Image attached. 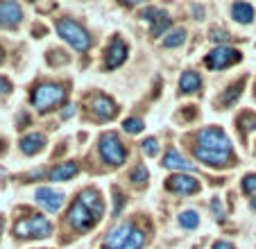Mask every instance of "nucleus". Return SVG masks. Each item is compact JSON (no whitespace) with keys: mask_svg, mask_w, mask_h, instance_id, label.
Wrapping results in <instances>:
<instances>
[{"mask_svg":"<svg viewBox=\"0 0 256 249\" xmlns=\"http://www.w3.org/2000/svg\"><path fill=\"white\" fill-rule=\"evenodd\" d=\"M66 100V88L59 84H41L32 93V106L39 114H48Z\"/></svg>","mask_w":256,"mask_h":249,"instance_id":"obj_1","label":"nucleus"},{"mask_svg":"<svg viewBox=\"0 0 256 249\" xmlns=\"http://www.w3.org/2000/svg\"><path fill=\"white\" fill-rule=\"evenodd\" d=\"M57 34L68 46H72V50H78V52H86V50L91 48V36H88V32L80 23H75V20H70V18L59 20Z\"/></svg>","mask_w":256,"mask_h":249,"instance_id":"obj_2","label":"nucleus"},{"mask_svg":"<svg viewBox=\"0 0 256 249\" xmlns=\"http://www.w3.org/2000/svg\"><path fill=\"white\" fill-rule=\"evenodd\" d=\"M98 150H100L102 161H104L106 166H114V168L122 166V163H125V158H127V150H125V145L120 143L118 134H114V132H106V134H102V136H100Z\"/></svg>","mask_w":256,"mask_h":249,"instance_id":"obj_3","label":"nucleus"},{"mask_svg":"<svg viewBox=\"0 0 256 249\" xmlns=\"http://www.w3.org/2000/svg\"><path fill=\"white\" fill-rule=\"evenodd\" d=\"M14 234L18 238H48L52 234V224L44 216H32V218H25V220L16 222Z\"/></svg>","mask_w":256,"mask_h":249,"instance_id":"obj_4","label":"nucleus"},{"mask_svg":"<svg viewBox=\"0 0 256 249\" xmlns=\"http://www.w3.org/2000/svg\"><path fill=\"white\" fill-rule=\"evenodd\" d=\"M198 145L204 150H211V152H222V154H232V140L224 134L222 130L218 127H206V130L200 132Z\"/></svg>","mask_w":256,"mask_h":249,"instance_id":"obj_5","label":"nucleus"},{"mask_svg":"<svg viewBox=\"0 0 256 249\" xmlns=\"http://www.w3.org/2000/svg\"><path fill=\"white\" fill-rule=\"evenodd\" d=\"M236 62H240V52L234 48H227V46H218L216 50H211L206 54V66L211 70H224Z\"/></svg>","mask_w":256,"mask_h":249,"instance_id":"obj_6","label":"nucleus"},{"mask_svg":"<svg viewBox=\"0 0 256 249\" xmlns=\"http://www.w3.org/2000/svg\"><path fill=\"white\" fill-rule=\"evenodd\" d=\"M98 220H100V218H98L91 208H86V206H84L80 200L75 202V204L70 206V211H68V222H70L72 229H78V231L91 229Z\"/></svg>","mask_w":256,"mask_h":249,"instance_id":"obj_7","label":"nucleus"},{"mask_svg":"<svg viewBox=\"0 0 256 249\" xmlns=\"http://www.w3.org/2000/svg\"><path fill=\"white\" fill-rule=\"evenodd\" d=\"M166 188L177 192V195H193V192L200 190V182L195 177H190V174L177 172V174H172V177H168Z\"/></svg>","mask_w":256,"mask_h":249,"instance_id":"obj_8","label":"nucleus"},{"mask_svg":"<svg viewBox=\"0 0 256 249\" xmlns=\"http://www.w3.org/2000/svg\"><path fill=\"white\" fill-rule=\"evenodd\" d=\"M34 200H36L39 206H44L48 213H57L64 206V202H66V195L59 190H52V188H39L36 195H34Z\"/></svg>","mask_w":256,"mask_h":249,"instance_id":"obj_9","label":"nucleus"},{"mask_svg":"<svg viewBox=\"0 0 256 249\" xmlns=\"http://www.w3.org/2000/svg\"><path fill=\"white\" fill-rule=\"evenodd\" d=\"M195 158L202 163H206V166H211V168H227V166H232V154H222V152H211V150H204V148H195Z\"/></svg>","mask_w":256,"mask_h":249,"instance_id":"obj_10","label":"nucleus"},{"mask_svg":"<svg viewBox=\"0 0 256 249\" xmlns=\"http://www.w3.org/2000/svg\"><path fill=\"white\" fill-rule=\"evenodd\" d=\"M91 111H93V116H96L98 120H112V118H116V114H118L114 100H109L106 96H96L93 98L91 100Z\"/></svg>","mask_w":256,"mask_h":249,"instance_id":"obj_11","label":"nucleus"},{"mask_svg":"<svg viewBox=\"0 0 256 249\" xmlns=\"http://www.w3.org/2000/svg\"><path fill=\"white\" fill-rule=\"evenodd\" d=\"M23 20V10L16 2H0V25L2 28H16Z\"/></svg>","mask_w":256,"mask_h":249,"instance_id":"obj_12","label":"nucleus"},{"mask_svg":"<svg viewBox=\"0 0 256 249\" xmlns=\"http://www.w3.org/2000/svg\"><path fill=\"white\" fill-rule=\"evenodd\" d=\"M132 231H134V226H132L130 222L114 226V229L109 231V236H106V240H104V247L106 249H120L122 244H125V240L132 236Z\"/></svg>","mask_w":256,"mask_h":249,"instance_id":"obj_13","label":"nucleus"},{"mask_svg":"<svg viewBox=\"0 0 256 249\" xmlns=\"http://www.w3.org/2000/svg\"><path fill=\"white\" fill-rule=\"evenodd\" d=\"M127 59V46L122 38H114L109 50H106V68H118L120 64H125Z\"/></svg>","mask_w":256,"mask_h":249,"instance_id":"obj_14","label":"nucleus"},{"mask_svg":"<svg viewBox=\"0 0 256 249\" xmlns=\"http://www.w3.org/2000/svg\"><path fill=\"white\" fill-rule=\"evenodd\" d=\"M164 168L168 170H177V172H190V170H195L193 163H188L182 154L177 152V150H168L164 156Z\"/></svg>","mask_w":256,"mask_h":249,"instance_id":"obj_15","label":"nucleus"},{"mask_svg":"<svg viewBox=\"0 0 256 249\" xmlns=\"http://www.w3.org/2000/svg\"><path fill=\"white\" fill-rule=\"evenodd\" d=\"M80 202H82L86 208H91L93 213H96L98 218H102V211H104V204H102V200H100V195H98L96 190H91V188H86V190H82L80 192V197H78Z\"/></svg>","mask_w":256,"mask_h":249,"instance_id":"obj_16","label":"nucleus"},{"mask_svg":"<svg viewBox=\"0 0 256 249\" xmlns=\"http://www.w3.org/2000/svg\"><path fill=\"white\" fill-rule=\"evenodd\" d=\"M200 86H202V77L195 70H186L184 75H182V80H179V91L186 93V96L200 91Z\"/></svg>","mask_w":256,"mask_h":249,"instance_id":"obj_17","label":"nucleus"},{"mask_svg":"<svg viewBox=\"0 0 256 249\" xmlns=\"http://www.w3.org/2000/svg\"><path fill=\"white\" fill-rule=\"evenodd\" d=\"M232 16H234V20H238L240 25H247L254 20L256 12L250 2H236V5H232Z\"/></svg>","mask_w":256,"mask_h":249,"instance_id":"obj_18","label":"nucleus"},{"mask_svg":"<svg viewBox=\"0 0 256 249\" xmlns=\"http://www.w3.org/2000/svg\"><path fill=\"white\" fill-rule=\"evenodd\" d=\"M78 172H80V166L75 161L62 163V166H57V168L50 172V179H52V182H66V179H72Z\"/></svg>","mask_w":256,"mask_h":249,"instance_id":"obj_19","label":"nucleus"},{"mask_svg":"<svg viewBox=\"0 0 256 249\" xmlns=\"http://www.w3.org/2000/svg\"><path fill=\"white\" fill-rule=\"evenodd\" d=\"M44 145H46L44 134H30L20 140V150H23V154H36L39 150H44Z\"/></svg>","mask_w":256,"mask_h":249,"instance_id":"obj_20","label":"nucleus"},{"mask_svg":"<svg viewBox=\"0 0 256 249\" xmlns=\"http://www.w3.org/2000/svg\"><path fill=\"white\" fill-rule=\"evenodd\" d=\"M242 86H245V80H240L238 84H234V86H229L227 91L220 96V104L222 106H232L234 102L240 98V93H242Z\"/></svg>","mask_w":256,"mask_h":249,"instance_id":"obj_21","label":"nucleus"},{"mask_svg":"<svg viewBox=\"0 0 256 249\" xmlns=\"http://www.w3.org/2000/svg\"><path fill=\"white\" fill-rule=\"evenodd\" d=\"M186 41V30H172L170 34H166V38H164V46L166 48H179V46Z\"/></svg>","mask_w":256,"mask_h":249,"instance_id":"obj_22","label":"nucleus"},{"mask_svg":"<svg viewBox=\"0 0 256 249\" xmlns=\"http://www.w3.org/2000/svg\"><path fill=\"white\" fill-rule=\"evenodd\" d=\"M179 224L184 229H195L200 224V216L195 211H182L179 213Z\"/></svg>","mask_w":256,"mask_h":249,"instance_id":"obj_23","label":"nucleus"},{"mask_svg":"<svg viewBox=\"0 0 256 249\" xmlns=\"http://www.w3.org/2000/svg\"><path fill=\"white\" fill-rule=\"evenodd\" d=\"M145 244V234L143 231H132V236L125 240V244H122L120 249H140Z\"/></svg>","mask_w":256,"mask_h":249,"instance_id":"obj_24","label":"nucleus"},{"mask_svg":"<svg viewBox=\"0 0 256 249\" xmlns=\"http://www.w3.org/2000/svg\"><path fill=\"white\" fill-rule=\"evenodd\" d=\"M168 28H170V18H168V14H164V12H161L159 18L152 23V30H150V32H152V36H161V34H164Z\"/></svg>","mask_w":256,"mask_h":249,"instance_id":"obj_25","label":"nucleus"},{"mask_svg":"<svg viewBox=\"0 0 256 249\" xmlns=\"http://www.w3.org/2000/svg\"><path fill=\"white\" fill-rule=\"evenodd\" d=\"M143 120L140 118H127L125 122H122V130L125 132H130V134H140V132H143Z\"/></svg>","mask_w":256,"mask_h":249,"instance_id":"obj_26","label":"nucleus"},{"mask_svg":"<svg viewBox=\"0 0 256 249\" xmlns=\"http://www.w3.org/2000/svg\"><path fill=\"white\" fill-rule=\"evenodd\" d=\"M140 148H143V152L148 154V156H156V154H159V140L156 138H145L143 143H140Z\"/></svg>","mask_w":256,"mask_h":249,"instance_id":"obj_27","label":"nucleus"},{"mask_svg":"<svg viewBox=\"0 0 256 249\" xmlns=\"http://www.w3.org/2000/svg\"><path fill=\"white\" fill-rule=\"evenodd\" d=\"M145 179H148V168H145V166H136V168L132 170V182L138 186V184H143Z\"/></svg>","mask_w":256,"mask_h":249,"instance_id":"obj_28","label":"nucleus"},{"mask_svg":"<svg viewBox=\"0 0 256 249\" xmlns=\"http://www.w3.org/2000/svg\"><path fill=\"white\" fill-rule=\"evenodd\" d=\"M208 38H211L213 44H218V41H227L229 32H227V30H222V28H213L211 32H208Z\"/></svg>","mask_w":256,"mask_h":249,"instance_id":"obj_29","label":"nucleus"},{"mask_svg":"<svg viewBox=\"0 0 256 249\" xmlns=\"http://www.w3.org/2000/svg\"><path fill=\"white\" fill-rule=\"evenodd\" d=\"M240 127H242V132H250V130H256V116H252V114H245L240 118Z\"/></svg>","mask_w":256,"mask_h":249,"instance_id":"obj_30","label":"nucleus"},{"mask_svg":"<svg viewBox=\"0 0 256 249\" xmlns=\"http://www.w3.org/2000/svg\"><path fill=\"white\" fill-rule=\"evenodd\" d=\"M242 190L250 192V195H254L256 192V174H247V177L242 179Z\"/></svg>","mask_w":256,"mask_h":249,"instance_id":"obj_31","label":"nucleus"},{"mask_svg":"<svg viewBox=\"0 0 256 249\" xmlns=\"http://www.w3.org/2000/svg\"><path fill=\"white\" fill-rule=\"evenodd\" d=\"M159 14H161L159 10H154V7H148V10L143 12V20H148V23H154V20L159 18Z\"/></svg>","mask_w":256,"mask_h":249,"instance_id":"obj_32","label":"nucleus"},{"mask_svg":"<svg viewBox=\"0 0 256 249\" xmlns=\"http://www.w3.org/2000/svg\"><path fill=\"white\" fill-rule=\"evenodd\" d=\"M211 208H213V213H216V216H218V220H224V208H222V202L218 200V197L211 202Z\"/></svg>","mask_w":256,"mask_h":249,"instance_id":"obj_33","label":"nucleus"},{"mask_svg":"<svg viewBox=\"0 0 256 249\" xmlns=\"http://www.w3.org/2000/svg\"><path fill=\"white\" fill-rule=\"evenodd\" d=\"M52 52L57 54V57H52V54H50V57H48V59H50V64H54V62H57V64H66V62H68V57L62 52V50H52Z\"/></svg>","mask_w":256,"mask_h":249,"instance_id":"obj_34","label":"nucleus"},{"mask_svg":"<svg viewBox=\"0 0 256 249\" xmlns=\"http://www.w3.org/2000/svg\"><path fill=\"white\" fill-rule=\"evenodd\" d=\"M10 91H12L10 80H5V77H0V96H7Z\"/></svg>","mask_w":256,"mask_h":249,"instance_id":"obj_35","label":"nucleus"},{"mask_svg":"<svg viewBox=\"0 0 256 249\" xmlns=\"http://www.w3.org/2000/svg\"><path fill=\"white\" fill-rule=\"evenodd\" d=\"M213 249H236L232 242H224V240H218V242H213Z\"/></svg>","mask_w":256,"mask_h":249,"instance_id":"obj_36","label":"nucleus"},{"mask_svg":"<svg viewBox=\"0 0 256 249\" xmlns=\"http://www.w3.org/2000/svg\"><path fill=\"white\" fill-rule=\"evenodd\" d=\"M114 195H116V211H114V213H120V208H122V195L118 190H114Z\"/></svg>","mask_w":256,"mask_h":249,"instance_id":"obj_37","label":"nucleus"},{"mask_svg":"<svg viewBox=\"0 0 256 249\" xmlns=\"http://www.w3.org/2000/svg\"><path fill=\"white\" fill-rule=\"evenodd\" d=\"M72 114H75V106H66V109L62 111V118H70Z\"/></svg>","mask_w":256,"mask_h":249,"instance_id":"obj_38","label":"nucleus"},{"mask_svg":"<svg viewBox=\"0 0 256 249\" xmlns=\"http://www.w3.org/2000/svg\"><path fill=\"white\" fill-rule=\"evenodd\" d=\"M252 208H254V211H256V197H254V200H252Z\"/></svg>","mask_w":256,"mask_h":249,"instance_id":"obj_39","label":"nucleus"},{"mask_svg":"<svg viewBox=\"0 0 256 249\" xmlns=\"http://www.w3.org/2000/svg\"><path fill=\"white\" fill-rule=\"evenodd\" d=\"M0 62H2V50H0Z\"/></svg>","mask_w":256,"mask_h":249,"instance_id":"obj_40","label":"nucleus"}]
</instances>
